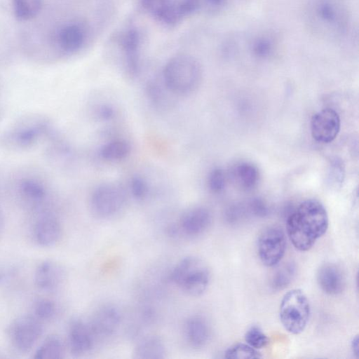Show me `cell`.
<instances>
[{
    "label": "cell",
    "instance_id": "1",
    "mask_svg": "<svg viewBox=\"0 0 359 359\" xmlns=\"http://www.w3.org/2000/svg\"><path fill=\"white\" fill-rule=\"evenodd\" d=\"M329 218L324 205L318 200L306 199L288 215L286 232L298 250H309L327 231Z\"/></svg>",
    "mask_w": 359,
    "mask_h": 359
},
{
    "label": "cell",
    "instance_id": "2",
    "mask_svg": "<svg viewBox=\"0 0 359 359\" xmlns=\"http://www.w3.org/2000/svg\"><path fill=\"white\" fill-rule=\"evenodd\" d=\"M307 22L317 34L330 39L344 36L349 27V15L337 0H314L307 10Z\"/></svg>",
    "mask_w": 359,
    "mask_h": 359
},
{
    "label": "cell",
    "instance_id": "3",
    "mask_svg": "<svg viewBox=\"0 0 359 359\" xmlns=\"http://www.w3.org/2000/svg\"><path fill=\"white\" fill-rule=\"evenodd\" d=\"M165 87L177 95H187L199 86L203 76L200 62L188 54H177L165 65L162 73Z\"/></svg>",
    "mask_w": 359,
    "mask_h": 359
},
{
    "label": "cell",
    "instance_id": "4",
    "mask_svg": "<svg viewBox=\"0 0 359 359\" xmlns=\"http://www.w3.org/2000/svg\"><path fill=\"white\" fill-rule=\"evenodd\" d=\"M224 48L228 53L245 52L257 60L264 61L277 54L280 43L273 32L260 29L232 36L226 42Z\"/></svg>",
    "mask_w": 359,
    "mask_h": 359
},
{
    "label": "cell",
    "instance_id": "5",
    "mask_svg": "<svg viewBox=\"0 0 359 359\" xmlns=\"http://www.w3.org/2000/svg\"><path fill=\"white\" fill-rule=\"evenodd\" d=\"M169 278L187 294L198 297L207 290L210 280V272L202 259L187 256L173 267Z\"/></svg>",
    "mask_w": 359,
    "mask_h": 359
},
{
    "label": "cell",
    "instance_id": "6",
    "mask_svg": "<svg viewBox=\"0 0 359 359\" xmlns=\"http://www.w3.org/2000/svg\"><path fill=\"white\" fill-rule=\"evenodd\" d=\"M311 314L309 301L300 289L286 292L280 302V320L290 333L299 334L306 328Z\"/></svg>",
    "mask_w": 359,
    "mask_h": 359
},
{
    "label": "cell",
    "instance_id": "7",
    "mask_svg": "<svg viewBox=\"0 0 359 359\" xmlns=\"http://www.w3.org/2000/svg\"><path fill=\"white\" fill-rule=\"evenodd\" d=\"M126 196L118 184L107 182L99 185L90 198V208L95 216L109 218L117 214L124 206Z\"/></svg>",
    "mask_w": 359,
    "mask_h": 359
},
{
    "label": "cell",
    "instance_id": "8",
    "mask_svg": "<svg viewBox=\"0 0 359 359\" xmlns=\"http://www.w3.org/2000/svg\"><path fill=\"white\" fill-rule=\"evenodd\" d=\"M43 333L42 322L34 315H22L13 320L7 334L12 346L18 352H29Z\"/></svg>",
    "mask_w": 359,
    "mask_h": 359
},
{
    "label": "cell",
    "instance_id": "9",
    "mask_svg": "<svg viewBox=\"0 0 359 359\" xmlns=\"http://www.w3.org/2000/svg\"><path fill=\"white\" fill-rule=\"evenodd\" d=\"M287 245L283 229L276 225L266 227L257 240V253L262 263L269 267L278 265L285 255Z\"/></svg>",
    "mask_w": 359,
    "mask_h": 359
},
{
    "label": "cell",
    "instance_id": "10",
    "mask_svg": "<svg viewBox=\"0 0 359 359\" xmlns=\"http://www.w3.org/2000/svg\"><path fill=\"white\" fill-rule=\"evenodd\" d=\"M341 120L333 109L325 108L314 114L311 120V133L318 142H332L338 135Z\"/></svg>",
    "mask_w": 359,
    "mask_h": 359
},
{
    "label": "cell",
    "instance_id": "11",
    "mask_svg": "<svg viewBox=\"0 0 359 359\" xmlns=\"http://www.w3.org/2000/svg\"><path fill=\"white\" fill-rule=\"evenodd\" d=\"M121 319V313L116 307L104 305L95 312L88 324L95 339L108 337L117 330Z\"/></svg>",
    "mask_w": 359,
    "mask_h": 359
},
{
    "label": "cell",
    "instance_id": "12",
    "mask_svg": "<svg viewBox=\"0 0 359 359\" xmlns=\"http://www.w3.org/2000/svg\"><path fill=\"white\" fill-rule=\"evenodd\" d=\"M95 339L88 323L80 318H75L70 322L68 345L72 355L79 356L89 352L93 346Z\"/></svg>",
    "mask_w": 359,
    "mask_h": 359
},
{
    "label": "cell",
    "instance_id": "13",
    "mask_svg": "<svg viewBox=\"0 0 359 359\" xmlns=\"http://www.w3.org/2000/svg\"><path fill=\"white\" fill-rule=\"evenodd\" d=\"M62 267L52 260H44L36 266L34 273L35 285L44 292L56 290L65 279Z\"/></svg>",
    "mask_w": 359,
    "mask_h": 359
},
{
    "label": "cell",
    "instance_id": "14",
    "mask_svg": "<svg viewBox=\"0 0 359 359\" xmlns=\"http://www.w3.org/2000/svg\"><path fill=\"white\" fill-rule=\"evenodd\" d=\"M212 220V215L207 208L197 206L189 209L182 215L180 227L187 236H198L209 229Z\"/></svg>",
    "mask_w": 359,
    "mask_h": 359
},
{
    "label": "cell",
    "instance_id": "15",
    "mask_svg": "<svg viewBox=\"0 0 359 359\" xmlns=\"http://www.w3.org/2000/svg\"><path fill=\"white\" fill-rule=\"evenodd\" d=\"M62 236V226L59 220L52 215H41L35 222L33 236L35 242L42 247L55 245Z\"/></svg>",
    "mask_w": 359,
    "mask_h": 359
},
{
    "label": "cell",
    "instance_id": "16",
    "mask_svg": "<svg viewBox=\"0 0 359 359\" xmlns=\"http://www.w3.org/2000/svg\"><path fill=\"white\" fill-rule=\"evenodd\" d=\"M320 288L329 295L341 293L346 286V277L338 265L326 263L320 266L316 275Z\"/></svg>",
    "mask_w": 359,
    "mask_h": 359
},
{
    "label": "cell",
    "instance_id": "17",
    "mask_svg": "<svg viewBox=\"0 0 359 359\" xmlns=\"http://www.w3.org/2000/svg\"><path fill=\"white\" fill-rule=\"evenodd\" d=\"M141 1L147 11L166 25H175L184 17L178 0H141Z\"/></svg>",
    "mask_w": 359,
    "mask_h": 359
},
{
    "label": "cell",
    "instance_id": "18",
    "mask_svg": "<svg viewBox=\"0 0 359 359\" xmlns=\"http://www.w3.org/2000/svg\"><path fill=\"white\" fill-rule=\"evenodd\" d=\"M227 177L236 187L244 191H250L258 185L260 173L252 163L240 161L231 166Z\"/></svg>",
    "mask_w": 359,
    "mask_h": 359
},
{
    "label": "cell",
    "instance_id": "19",
    "mask_svg": "<svg viewBox=\"0 0 359 359\" xmlns=\"http://www.w3.org/2000/svg\"><path fill=\"white\" fill-rule=\"evenodd\" d=\"M86 34L83 28L76 23L62 26L57 34V43L60 48L67 53L79 50L83 45Z\"/></svg>",
    "mask_w": 359,
    "mask_h": 359
},
{
    "label": "cell",
    "instance_id": "20",
    "mask_svg": "<svg viewBox=\"0 0 359 359\" xmlns=\"http://www.w3.org/2000/svg\"><path fill=\"white\" fill-rule=\"evenodd\" d=\"M140 46V36L138 31L133 27L127 29L121 38V46L127 68L132 75H135L138 71Z\"/></svg>",
    "mask_w": 359,
    "mask_h": 359
},
{
    "label": "cell",
    "instance_id": "21",
    "mask_svg": "<svg viewBox=\"0 0 359 359\" xmlns=\"http://www.w3.org/2000/svg\"><path fill=\"white\" fill-rule=\"evenodd\" d=\"M185 333L187 341L192 347L201 348L209 341L210 329L203 318L195 316L187 320Z\"/></svg>",
    "mask_w": 359,
    "mask_h": 359
},
{
    "label": "cell",
    "instance_id": "22",
    "mask_svg": "<svg viewBox=\"0 0 359 359\" xmlns=\"http://www.w3.org/2000/svg\"><path fill=\"white\" fill-rule=\"evenodd\" d=\"M166 351L163 341L158 336H148L136 345L133 358L137 359H162L165 358Z\"/></svg>",
    "mask_w": 359,
    "mask_h": 359
},
{
    "label": "cell",
    "instance_id": "23",
    "mask_svg": "<svg viewBox=\"0 0 359 359\" xmlns=\"http://www.w3.org/2000/svg\"><path fill=\"white\" fill-rule=\"evenodd\" d=\"M65 345L60 337L52 334L46 337L36 348L35 359H60L65 355Z\"/></svg>",
    "mask_w": 359,
    "mask_h": 359
},
{
    "label": "cell",
    "instance_id": "24",
    "mask_svg": "<svg viewBox=\"0 0 359 359\" xmlns=\"http://www.w3.org/2000/svg\"><path fill=\"white\" fill-rule=\"evenodd\" d=\"M46 126L43 121H34V123H28V124L18 128L13 133V138L18 144L22 146L29 145L35 142L45 130Z\"/></svg>",
    "mask_w": 359,
    "mask_h": 359
},
{
    "label": "cell",
    "instance_id": "25",
    "mask_svg": "<svg viewBox=\"0 0 359 359\" xmlns=\"http://www.w3.org/2000/svg\"><path fill=\"white\" fill-rule=\"evenodd\" d=\"M42 6V0H12L14 15L20 21L35 18L40 13Z\"/></svg>",
    "mask_w": 359,
    "mask_h": 359
},
{
    "label": "cell",
    "instance_id": "26",
    "mask_svg": "<svg viewBox=\"0 0 359 359\" xmlns=\"http://www.w3.org/2000/svg\"><path fill=\"white\" fill-rule=\"evenodd\" d=\"M296 273V266L292 262L278 266L273 273L270 285L275 290H283L292 281Z\"/></svg>",
    "mask_w": 359,
    "mask_h": 359
},
{
    "label": "cell",
    "instance_id": "27",
    "mask_svg": "<svg viewBox=\"0 0 359 359\" xmlns=\"http://www.w3.org/2000/svg\"><path fill=\"white\" fill-rule=\"evenodd\" d=\"M130 145L126 140H115L105 144L100 150L101 156L107 161H118L130 153Z\"/></svg>",
    "mask_w": 359,
    "mask_h": 359
},
{
    "label": "cell",
    "instance_id": "28",
    "mask_svg": "<svg viewBox=\"0 0 359 359\" xmlns=\"http://www.w3.org/2000/svg\"><path fill=\"white\" fill-rule=\"evenodd\" d=\"M20 189L24 198L32 204L41 203L46 196L43 185L33 179L24 180L20 184Z\"/></svg>",
    "mask_w": 359,
    "mask_h": 359
},
{
    "label": "cell",
    "instance_id": "29",
    "mask_svg": "<svg viewBox=\"0 0 359 359\" xmlns=\"http://www.w3.org/2000/svg\"><path fill=\"white\" fill-rule=\"evenodd\" d=\"M228 359H252L261 358V353L248 344L238 343L230 346L224 353Z\"/></svg>",
    "mask_w": 359,
    "mask_h": 359
},
{
    "label": "cell",
    "instance_id": "30",
    "mask_svg": "<svg viewBox=\"0 0 359 359\" xmlns=\"http://www.w3.org/2000/svg\"><path fill=\"white\" fill-rule=\"evenodd\" d=\"M56 314V305L47 298L37 299L34 304V316L41 322L50 320Z\"/></svg>",
    "mask_w": 359,
    "mask_h": 359
},
{
    "label": "cell",
    "instance_id": "31",
    "mask_svg": "<svg viewBox=\"0 0 359 359\" xmlns=\"http://www.w3.org/2000/svg\"><path fill=\"white\" fill-rule=\"evenodd\" d=\"M245 341L246 344L257 350L266 346L269 343L267 335L257 325L251 326L246 331Z\"/></svg>",
    "mask_w": 359,
    "mask_h": 359
},
{
    "label": "cell",
    "instance_id": "32",
    "mask_svg": "<svg viewBox=\"0 0 359 359\" xmlns=\"http://www.w3.org/2000/svg\"><path fill=\"white\" fill-rule=\"evenodd\" d=\"M227 180V173L221 168H215L208 175V187L213 193H219L224 189Z\"/></svg>",
    "mask_w": 359,
    "mask_h": 359
},
{
    "label": "cell",
    "instance_id": "33",
    "mask_svg": "<svg viewBox=\"0 0 359 359\" xmlns=\"http://www.w3.org/2000/svg\"><path fill=\"white\" fill-rule=\"evenodd\" d=\"M146 91L151 102L156 106H163L166 102L167 95L163 88L156 81H149L147 84Z\"/></svg>",
    "mask_w": 359,
    "mask_h": 359
},
{
    "label": "cell",
    "instance_id": "34",
    "mask_svg": "<svg viewBox=\"0 0 359 359\" xmlns=\"http://www.w3.org/2000/svg\"><path fill=\"white\" fill-rule=\"evenodd\" d=\"M344 177V165L341 160L335 158L332 160L328 170V182L331 185H340Z\"/></svg>",
    "mask_w": 359,
    "mask_h": 359
},
{
    "label": "cell",
    "instance_id": "35",
    "mask_svg": "<svg viewBox=\"0 0 359 359\" xmlns=\"http://www.w3.org/2000/svg\"><path fill=\"white\" fill-rule=\"evenodd\" d=\"M201 10L209 14H217L228 6L229 0H200Z\"/></svg>",
    "mask_w": 359,
    "mask_h": 359
},
{
    "label": "cell",
    "instance_id": "36",
    "mask_svg": "<svg viewBox=\"0 0 359 359\" xmlns=\"http://www.w3.org/2000/svg\"><path fill=\"white\" fill-rule=\"evenodd\" d=\"M130 189L135 198L142 199L147 194L148 186L141 177H134L130 182Z\"/></svg>",
    "mask_w": 359,
    "mask_h": 359
},
{
    "label": "cell",
    "instance_id": "37",
    "mask_svg": "<svg viewBox=\"0 0 359 359\" xmlns=\"http://www.w3.org/2000/svg\"><path fill=\"white\" fill-rule=\"evenodd\" d=\"M114 111L109 105H102L99 108L98 114L102 119H110L114 116Z\"/></svg>",
    "mask_w": 359,
    "mask_h": 359
},
{
    "label": "cell",
    "instance_id": "38",
    "mask_svg": "<svg viewBox=\"0 0 359 359\" xmlns=\"http://www.w3.org/2000/svg\"><path fill=\"white\" fill-rule=\"evenodd\" d=\"M13 274V272L11 269L0 267V284L8 280Z\"/></svg>",
    "mask_w": 359,
    "mask_h": 359
},
{
    "label": "cell",
    "instance_id": "39",
    "mask_svg": "<svg viewBox=\"0 0 359 359\" xmlns=\"http://www.w3.org/2000/svg\"><path fill=\"white\" fill-rule=\"evenodd\" d=\"M351 349H352V351L353 353V354L358 357V351H359V348H358V336L356 335L355 336L352 341H351Z\"/></svg>",
    "mask_w": 359,
    "mask_h": 359
},
{
    "label": "cell",
    "instance_id": "40",
    "mask_svg": "<svg viewBox=\"0 0 359 359\" xmlns=\"http://www.w3.org/2000/svg\"><path fill=\"white\" fill-rule=\"evenodd\" d=\"M3 222H4V215H3V212H2V210L0 207V230L2 227V225H3Z\"/></svg>",
    "mask_w": 359,
    "mask_h": 359
}]
</instances>
